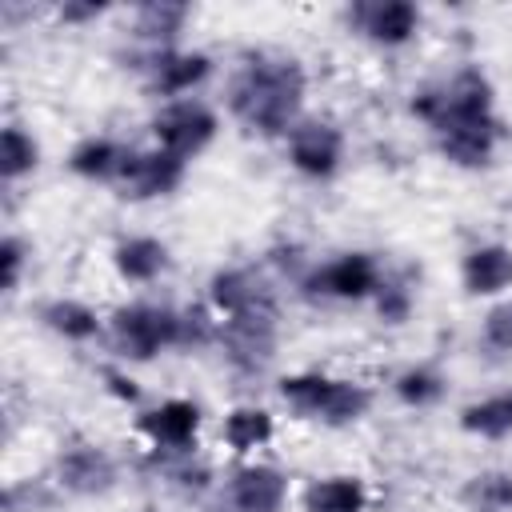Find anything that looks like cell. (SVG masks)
Wrapping results in <instances>:
<instances>
[{
	"instance_id": "cell-29",
	"label": "cell",
	"mask_w": 512,
	"mask_h": 512,
	"mask_svg": "<svg viewBox=\"0 0 512 512\" xmlns=\"http://www.w3.org/2000/svg\"><path fill=\"white\" fill-rule=\"evenodd\" d=\"M108 380H112V392H116V396H124V400H136V388H132V380H124L120 372H108Z\"/></svg>"
},
{
	"instance_id": "cell-26",
	"label": "cell",
	"mask_w": 512,
	"mask_h": 512,
	"mask_svg": "<svg viewBox=\"0 0 512 512\" xmlns=\"http://www.w3.org/2000/svg\"><path fill=\"white\" fill-rule=\"evenodd\" d=\"M484 344L496 348V352H512V300L496 304L484 316Z\"/></svg>"
},
{
	"instance_id": "cell-10",
	"label": "cell",
	"mask_w": 512,
	"mask_h": 512,
	"mask_svg": "<svg viewBox=\"0 0 512 512\" xmlns=\"http://www.w3.org/2000/svg\"><path fill=\"white\" fill-rule=\"evenodd\" d=\"M212 72V60L204 52H184V48H164V52H152L148 64H144V76H148V88L168 96V100H180L188 96L204 76Z\"/></svg>"
},
{
	"instance_id": "cell-20",
	"label": "cell",
	"mask_w": 512,
	"mask_h": 512,
	"mask_svg": "<svg viewBox=\"0 0 512 512\" xmlns=\"http://www.w3.org/2000/svg\"><path fill=\"white\" fill-rule=\"evenodd\" d=\"M268 440H272V416H268L264 408L244 404V408H232V412L224 416V444H228L232 452L248 456V452H256V448H264Z\"/></svg>"
},
{
	"instance_id": "cell-18",
	"label": "cell",
	"mask_w": 512,
	"mask_h": 512,
	"mask_svg": "<svg viewBox=\"0 0 512 512\" xmlns=\"http://www.w3.org/2000/svg\"><path fill=\"white\" fill-rule=\"evenodd\" d=\"M368 488L360 476H324L304 488V512H364Z\"/></svg>"
},
{
	"instance_id": "cell-13",
	"label": "cell",
	"mask_w": 512,
	"mask_h": 512,
	"mask_svg": "<svg viewBox=\"0 0 512 512\" xmlns=\"http://www.w3.org/2000/svg\"><path fill=\"white\" fill-rule=\"evenodd\" d=\"M288 500V480L268 464H244L228 484V504L236 512H280Z\"/></svg>"
},
{
	"instance_id": "cell-23",
	"label": "cell",
	"mask_w": 512,
	"mask_h": 512,
	"mask_svg": "<svg viewBox=\"0 0 512 512\" xmlns=\"http://www.w3.org/2000/svg\"><path fill=\"white\" fill-rule=\"evenodd\" d=\"M36 156H40L36 140L20 124H8L4 136H0V172H4V180H16V176L32 172L36 168Z\"/></svg>"
},
{
	"instance_id": "cell-30",
	"label": "cell",
	"mask_w": 512,
	"mask_h": 512,
	"mask_svg": "<svg viewBox=\"0 0 512 512\" xmlns=\"http://www.w3.org/2000/svg\"><path fill=\"white\" fill-rule=\"evenodd\" d=\"M216 512H236V508H216Z\"/></svg>"
},
{
	"instance_id": "cell-19",
	"label": "cell",
	"mask_w": 512,
	"mask_h": 512,
	"mask_svg": "<svg viewBox=\"0 0 512 512\" xmlns=\"http://www.w3.org/2000/svg\"><path fill=\"white\" fill-rule=\"evenodd\" d=\"M124 160H128V148H124V144H116V140H108V136H88V140H80V144L72 148L68 168H72L76 176H84V180H112V184H116Z\"/></svg>"
},
{
	"instance_id": "cell-25",
	"label": "cell",
	"mask_w": 512,
	"mask_h": 512,
	"mask_svg": "<svg viewBox=\"0 0 512 512\" xmlns=\"http://www.w3.org/2000/svg\"><path fill=\"white\" fill-rule=\"evenodd\" d=\"M468 496H472V504L480 512H508L512 508V476H496V472L476 476Z\"/></svg>"
},
{
	"instance_id": "cell-14",
	"label": "cell",
	"mask_w": 512,
	"mask_h": 512,
	"mask_svg": "<svg viewBox=\"0 0 512 512\" xmlns=\"http://www.w3.org/2000/svg\"><path fill=\"white\" fill-rule=\"evenodd\" d=\"M496 140H500V124H496V120H472V124L436 128L440 152H444L452 164H464V168L488 164L492 152H496Z\"/></svg>"
},
{
	"instance_id": "cell-27",
	"label": "cell",
	"mask_w": 512,
	"mask_h": 512,
	"mask_svg": "<svg viewBox=\"0 0 512 512\" xmlns=\"http://www.w3.org/2000/svg\"><path fill=\"white\" fill-rule=\"evenodd\" d=\"M376 304H380V316L388 320V324H400L408 312H412V292L408 288H400V284H384L380 280V288H376Z\"/></svg>"
},
{
	"instance_id": "cell-28",
	"label": "cell",
	"mask_w": 512,
	"mask_h": 512,
	"mask_svg": "<svg viewBox=\"0 0 512 512\" xmlns=\"http://www.w3.org/2000/svg\"><path fill=\"white\" fill-rule=\"evenodd\" d=\"M0 260H4V288L12 292V288H16V280H20V264H24V248H20V240H16V236H8V240H4Z\"/></svg>"
},
{
	"instance_id": "cell-2",
	"label": "cell",
	"mask_w": 512,
	"mask_h": 512,
	"mask_svg": "<svg viewBox=\"0 0 512 512\" xmlns=\"http://www.w3.org/2000/svg\"><path fill=\"white\" fill-rule=\"evenodd\" d=\"M280 396L312 416V420H324V424H352L360 420L368 408H372V392L356 380H336V376H324V372H296V376H284L280 380Z\"/></svg>"
},
{
	"instance_id": "cell-16",
	"label": "cell",
	"mask_w": 512,
	"mask_h": 512,
	"mask_svg": "<svg viewBox=\"0 0 512 512\" xmlns=\"http://www.w3.org/2000/svg\"><path fill=\"white\" fill-rule=\"evenodd\" d=\"M188 16H192L188 4H168V0H160V4H140V8L132 12V36L144 40L152 52H164V48H172V40L184 32Z\"/></svg>"
},
{
	"instance_id": "cell-9",
	"label": "cell",
	"mask_w": 512,
	"mask_h": 512,
	"mask_svg": "<svg viewBox=\"0 0 512 512\" xmlns=\"http://www.w3.org/2000/svg\"><path fill=\"white\" fill-rule=\"evenodd\" d=\"M136 428L148 436L156 452H192L196 448V428H200V408L192 400H164L148 408Z\"/></svg>"
},
{
	"instance_id": "cell-17",
	"label": "cell",
	"mask_w": 512,
	"mask_h": 512,
	"mask_svg": "<svg viewBox=\"0 0 512 512\" xmlns=\"http://www.w3.org/2000/svg\"><path fill=\"white\" fill-rule=\"evenodd\" d=\"M112 264H116V272H120L124 280L148 284V280H156V276L168 268V248H164L156 236H128V240L116 244Z\"/></svg>"
},
{
	"instance_id": "cell-22",
	"label": "cell",
	"mask_w": 512,
	"mask_h": 512,
	"mask_svg": "<svg viewBox=\"0 0 512 512\" xmlns=\"http://www.w3.org/2000/svg\"><path fill=\"white\" fill-rule=\"evenodd\" d=\"M460 428L472 432V436H508L512 432V392H500V396H488V400H476L460 412Z\"/></svg>"
},
{
	"instance_id": "cell-12",
	"label": "cell",
	"mask_w": 512,
	"mask_h": 512,
	"mask_svg": "<svg viewBox=\"0 0 512 512\" xmlns=\"http://www.w3.org/2000/svg\"><path fill=\"white\" fill-rule=\"evenodd\" d=\"M56 476H60V488L80 492V496H96V492H108L116 484V464H112V456L104 448L76 444V448L60 452Z\"/></svg>"
},
{
	"instance_id": "cell-15",
	"label": "cell",
	"mask_w": 512,
	"mask_h": 512,
	"mask_svg": "<svg viewBox=\"0 0 512 512\" xmlns=\"http://www.w3.org/2000/svg\"><path fill=\"white\" fill-rule=\"evenodd\" d=\"M460 280L472 296H496V292L512 288V248H504V244L472 248L460 264Z\"/></svg>"
},
{
	"instance_id": "cell-4",
	"label": "cell",
	"mask_w": 512,
	"mask_h": 512,
	"mask_svg": "<svg viewBox=\"0 0 512 512\" xmlns=\"http://www.w3.org/2000/svg\"><path fill=\"white\" fill-rule=\"evenodd\" d=\"M152 136H156V148L172 152L176 160H192L200 156L212 136H216V112L196 100V96H180V100H168L156 116H152Z\"/></svg>"
},
{
	"instance_id": "cell-21",
	"label": "cell",
	"mask_w": 512,
	"mask_h": 512,
	"mask_svg": "<svg viewBox=\"0 0 512 512\" xmlns=\"http://www.w3.org/2000/svg\"><path fill=\"white\" fill-rule=\"evenodd\" d=\"M40 320H44L52 332L68 336V340H92V336L100 332V316H96L88 304L68 300V296L48 300V304L40 308Z\"/></svg>"
},
{
	"instance_id": "cell-1",
	"label": "cell",
	"mask_w": 512,
	"mask_h": 512,
	"mask_svg": "<svg viewBox=\"0 0 512 512\" xmlns=\"http://www.w3.org/2000/svg\"><path fill=\"white\" fill-rule=\"evenodd\" d=\"M304 104V68L288 56H248L228 80V108L248 128L276 136L296 124Z\"/></svg>"
},
{
	"instance_id": "cell-3",
	"label": "cell",
	"mask_w": 512,
	"mask_h": 512,
	"mask_svg": "<svg viewBox=\"0 0 512 512\" xmlns=\"http://www.w3.org/2000/svg\"><path fill=\"white\" fill-rule=\"evenodd\" d=\"M112 340L132 360H148L160 348H180V312L160 304H124L112 312Z\"/></svg>"
},
{
	"instance_id": "cell-5",
	"label": "cell",
	"mask_w": 512,
	"mask_h": 512,
	"mask_svg": "<svg viewBox=\"0 0 512 512\" xmlns=\"http://www.w3.org/2000/svg\"><path fill=\"white\" fill-rule=\"evenodd\" d=\"M288 160L312 180H328L344 160V136L328 120H296L288 128Z\"/></svg>"
},
{
	"instance_id": "cell-11",
	"label": "cell",
	"mask_w": 512,
	"mask_h": 512,
	"mask_svg": "<svg viewBox=\"0 0 512 512\" xmlns=\"http://www.w3.org/2000/svg\"><path fill=\"white\" fill-rule=\"evenodd\" d=\"M208 296H212V312L220 320L252 316V312H272L268 288L248 268H224V272H216L212 284H208Z\"/></svg>"
},
{
	"instance_id": "cell-24",
	"label": "cell",
	"mask_w": 512,
	"mask_h": 512,
	"mask_svg": "<svg viewBox=\"0 0 512 512\" xmlns=\"http://www.w3.org/2000/svg\"><path fill=\"white\" fill-rule=\"evenodd\" d=\"M396 396L404 404H412V408H428V404H436L444 396V376L432 372V368H424V364L420 368H408V372L396 376Z\"/></svg>"
},
{
	"instance_id": "cell-8",
	"label": "cell",
	"mask_w": 512,
	"mask_h": 512,
	"mask_svg": "<svg viewBox=\"0 0 512 512\" xmlns=\"http://www.w3.org/2000/svg\"><path fill=\"white\" fill-rule=\"evenodd\" d=\"M180 180H184V160H176L172 152H164V148L132 152L128 148V160L116 176V188L132 200H148V196H168Z\"/></svg>"
},
{
	"instance_id": "cell-6",
	"label": "cell",
	"mask_w": 512,
	"mask_h": 512,
	"mask_svg": "<svg viewBox=\"0 0 512 512\" xmlns=\"http://www.w3.org/2000/svg\"><path fill=\"white\" fill-rule=\"evenodd\" d=\"M380 288V268L368 252H344L316 272L304 276L308 296H336V300H364Z\"/></svg>"
},
{
	"instance_id": "cell-7",
	"label": "cell",
	"mask_w": 512,
	"mask_h": 512,
	"mask_svg": "<svg viewBox=\"0 0 512 512\" xmlns=\"http://www.w3.org/2000/svg\"><path fill=\"white\" fill-rule=\"evenodd\" d=\"M348 24L368 36L372 44H384V48H396V44H408L420 28V8L408 4V0H368V4H352L348 8Z\"/></svg>"
}]
</instances>
